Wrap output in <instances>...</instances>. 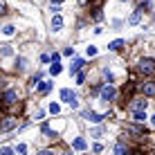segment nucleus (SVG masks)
Masks as SVG:
<instances>
[{
	"mask_svg": "<svg viewBox=\"0 0 155 155\" xmlns=\"http://www.w3.org/2000/svg\"><path fill=\"white\" fill-rule=\"evenodd\" d=\"M137 70H140V74H144V77H153L155 74V58L151 56H144L137 61Z\"/></svg>",
	"mask_w": 155,
	"mask_h": 155,
	"instance_id": "f257e3e1",
	"label": "nucleus"
},
{
	"mask_svg": "<svg viewBox=\"0 0 155 155\" xmlns=\"http://www.w3.org/2000/svg\"><path fill=\"white\" fill-rule=\"evenodd\" d=\"M99 97H101V101L110 104V101L117 99V88L113 83H104V85H101V90H99Z\"/></svg>",
	"mask_w": 155,
	"mask_h": 155,
	"instance_id": "f03ea898",
	"label": "nucleus"
},
{
	"mask_svg": "<svg viewBox=\"0 0 155 155\" xmlns=\"http://www.w3.org/2000/svg\"><path fill=\"white\" fill-rule=\"evenodd\" d=\"M146 108H148L146 97H135V99L128 101V110H130V113H144Z\"/></svg>",
	"mask_w": 155,
	"mask_h": 155,
	"instance_id": "7ed1b4c3",
	"label": "nucleus"
},
{
	"mask_svg": "<svg viewBox=\"0 0 155 155\" xmlns=\"http://www.w3.org/2000/svg\"><path fill=\"white\" fill-rule=\"evenodd\" d=\"M61 101L70 104L72 108H79V97H77V92H72L70 88H63L61 90Z\"/></svg>",
	"mask_w": 155,
	"mask_h": 155,
	"instance_id": "20e7f679",
	"label": "nucleus"
},
{
	"mask_svg": "<svg viewBox=\"0 0 155 155\" xmlns=\"http://www.w3.org/2000/svg\"><path fill=\"white\" fill-rule=\"evenodd\" d=\"M18 126V117H2L0 119V133H9V130H14V128Z\"/></svg>",
	"mask_w": 155,
	"mask_h": 155,
	"instance_id": "39448f33",
	"label": "nucleus"
},
{
	"mask_svg": "<svg viewBox=\"0 0 155 155\" xmlns=\"http://www.w3.org/2000/svg\"><path fill=\"white\" fill-rule=\"evenodd\" d=\"M16 104H18V92H16L14 88L5 90V92H2V106L9 108V106H16Z\"/></svg>",
	"mask_w": 155,
	"mask_h": 155,
	"instance_id": "423d86ee",
	"label": "nucleus"
},
{
	"mask_svg": "<svg viewBox=\"0 0 155 155\" xmlns=\"http://www.w3.org/2000/svg\"><path fill=\"white\" fill-rule=\"evenodd\" d=\"M81 115H83V119L92 121V124H101V121L106 119V115H99V113H94V110H90V108L81 110Z\"/></svg>",
	"mask_w": 155,
	"mask_h": 155,
	"instance_id": "0eeeda50",
	"label": "nucleus"
},
{
	"mask_svg": "<svg viewBox=\"0 0 155 155\" xmlns=\"http://www.w3.org/2000/svg\"><path fill=\"white\" fill-rule=\"evenodd\" d=\"M140 92H142V97H155V81H144L140 83Z\"/></svg>",
	"mask_w": 155,
	"mask_h": 155,
	"instance_id": "6e6552de",
	"label": "nucleus"
},
{
	"mask_svg": "<svg viewBox=\"0 0 155 155\" xmlns=\"http://www.w3.org/2000/svg\"><path fill=\"white\" fill-rule=\"evenodd\" d=\"M113 153H115V155H130V148H128L126 142H117L115 148H113Z\"/></svg>",
	"mask_w": 155,
	"mask_h": 155,
	"instance_id": "1a4fd4ad",
	"label": "nucleus"
},
{
	"mask_svg": "<svg viewBox=\"0 0 155 155\" xmlns=\"http://www.w3.org/2000/svg\"><path fill=\"white\" fill-rule=\"evenodd\" d=\"M142 16H144V12H140V9H135L130 16H128V25H140L142 23Z\"/></svg>",
	"mask_w": 155,
	"mask_h": 155,
	"instance_id": "9d476101",
	"label": "nucleus"
},
{
	"mask_svg": "<svg viewBox=\"0 0 155 155\" xmlns=\"http://www.w3.org/2000/svg\"><path fill=\"white\" fill-rule=\"evenodd\" d=\"M124 47H126V41L124 38H117L113 43H108V50L110 52H119V50H124Z\"/></svg>",
	"mask_w": 155,
	"mask_h": 155,
	"instance_id": "9b49d317",
	"label": "nucleus"
},
{
	"mask_svg": "<svg viewBox=\"0 0 155 155\" xmlns=\"http://www.w3.org/2000/svg\"><path fill=\"white\" fill-rule=\"evenodd\" d=\"M83 65H85L83 58H74V63L70 65V74H79V72L83 70Z\"/></svg>",
	"mask_w": 155,
	"mask_h": 155,
	"instance_id": "f8f14e48",
	"label": "nucleus"
},
{
	"mask_svg": "<svg viewBox=\"0 0 155 155\" xmlns=\"http://www.w3.org/2000/svg\"><path fill=\"white\" fill-rule=\"evenodd\" d=\"M52 85H54L52 81H41L38 85H36V92H38V94H47L52 90Z\"/></svg>",
	"mask_w": 155,
	"mask_h": 155,
	"instance_id": "ddd939ff",
	"label": "nucleus"
},
{
	"mask_svg": "<svg viewBox=\"0 0 155 155\" xmlns=\"http://www.w3.org/2000/svg\"><path fill=\"white\" fill-rule=\"evenodd\" d=\"M52 29H54V31H61V29H63V18H61V14L52 16Z\"/></svg>",
	"mask_w": 155,
	"mask_h": 155,
	"instance_id": "4468645a",
	"label": "nucleus"
},
{
	"mask_svg": "<svg viewBox=\"0 0 155 155\" xmlns=\"http://www.w3.org/2000/svg\"><path fill=\"white\" fill-rule=\"evenodd\" d=\"M14 65H16V72H25V70H27V58H25V56H18Z\"/></svg>",
	"mask_w": 155,
	"mask_h": 155,
	"instance_id": "2eb2a0df",
	"label": "nucleus"
},
{
	"mask_svg": "<svg viewBox=\"0 0 155 155\" xmlns=\"http://www.w3.org/2000/svg\"><path fill=\"white\" fill-rule=\"evenodd\" d=\"M72 146L77 148V151H85V148H88V144H85V140H83V137H74Z\"/></svg>",
	"mask_w": 155,
	"mask_h": 155,
	"instance_id": "dca6fc26",
	"label": "nucleus"
},
{
	"mask_svg": "<svg viewBox=\"0 0 155 155\" xmlns=\"http://www.w3.org/2000/svg\"><path fill=\"white\" fill-rule=\"evenodd\" d=\"M0 56H14V47L12 45H7V43H5V45H0Z\"/></svg>",
	"mask_w": 155,
	"mask_h": 155,
	"instance_id": "f3484780",
	"label": "nucleus"
},
{
	"mask_svg": "<svg viewBox=\"0 0 155 155\" xmlns=\"http://www.w3.org/2000/svg\"><path fill=\"white\" fill-rule=\"evenodd\" d=\"M92 20L94 23H101V20H104V14H101V7H92Z\"/></svg>",
	"mask_w": 155,
	"mask_h": 155,
	"instance_id": "a211bd4d",
	"label": "nucleus"
},
{
	"mask_svg": "<svg viewBox=\"0 0 155 155\" xmlns=\"http://www.w3.org/2000/svg\"><path fill=\"white\" fill-rule=\"evenodd\" d=\"M0 34H2V36H7V38H12V36L16 34V29H14V25H5V27L0 29Z\"/></svg>",
	"mask_w": 155,
	"mask_h": 155,
	"instance_id": "6ab92c4d",
	"label": "nucleus"
},
{
	"mask_svg": "<svg viewBox=\"0 0 155 155\" xmlns=\"http://www.w3.org/2000/svg\"><path fill=\"white\" fill-rule=\"evenodd\" d=\"M146 119H148V117H146V110H144V113H133V121H135V124H144Z\"/></svg>",
	"mask_w": 155,
	"mask_h": 155,
	"instance_id": "aec40b11",
	"label": "nucleus"
},
{
	"mask_svg": "<svg viewBox=\"0 0 155 155\" xmlns=\"http://www.w3.org/2000/svg\"><path fill=\"white\" fill-rule=\"evenodd\" d=\"M61 70H63L61 63H52V65H50V74H54V77H56V74H61Z\"/></svg>",
	"mask_w": 155,
	"mask_h": 155,
	"instance_id": "412c9836",
	"label": "nucleus"
},
{
	"mask_svg": "<svg viewBox=\"0 0 155 155\" xmlns=\"http://www.w3.org/2000/svg\"><path fill=\"white\" fill-rule=\"evenodd\" d=\"M0 155H16V151L12 146H2V148H0Z\"/></svg>",
	"mask_w": 155,
	"mask_h": 155,
	"instance_id": "4be33fe9",
	"label": "nucleus"
},
{
	"mask_svg": "<svg viewBox=\"0 0 155 155\" xmlns=\"http://www.w3.org/2000/svg\"><path fill=\"white\" fill-rule=\"evenodd\" d=\"M16 153L18 155H27V144H18V146H16Z\"/></svg>",
	"mask_w": 155,
	"mask_h": 155,
	"instance_id": "5701e85b",
	"label": "nucleus"
},
{
	"mask_svg": "<svg viewBox=\"0 0 155 155\" xmlns=\"http://www.w3.org/2000/svg\"><path fill=\"white\" fill-rule=\"evenodd\" d=\"M50 113H52V115H58V113H61V106L52 101V104H50Z\"/></svg>",
	"mask_w": 155,
	"mask_h": 155,
	"instance_id": "b1692460",
	"label": "nucleus"
},
{
	"mask_svg": "<svg viewBox=\"0 0 155 155\" xmlns=\"http://www.w3.org/2000/svg\"><path fill=\"white\" fill-rule=\"evenodd\" d=\"M85 54H88V56H97V47H94V45H88V47H85Z\"/></svg>",
	"mask_w": 155,
	"mask_h": 155,
	"instance_id": "393cba45",
	"label": "nucleus"
},
{
	"mask_svg": "<svg viewBox=\"0 0 155 155\" xmlns=\"http://www.w3.org/2000/svg\"><path fill=\"white\" fill-rule=\"evenodd\" d=\"M83 83H85V72L81 70V72L77 74V85H83Z\"/></svg>",
	"mask_w": 155,
	"mask_h": 155,
	"instance_id": "a878e982",
	"label": "nucleus"
},
{
	"mask_svg": "<svg viewBox=\"0 0 155 155\" xmlns=\"http://www.w3.org/2000/svg\"><path fill=\"white\" fill-rule=\"evenodd\" d=\"M50 12H52V16L61 14V5H50Z\"/></svg>",
	"mask_w": 155,
	"mask_h": 155,
	"instance_id": "bb28decb",
	"label": "nucleus"
},
{
	"mask_svg": "<svg viewBox=\"0 0 155 155\" xmlns=\"http://www.w3.org/2000/svg\"><path fill=\"white\" fill-rule=\"evenodd\" d=\"M104 135V128H94L92 133H90V137H101Z\"/></svg>",
	"mask_w": 155,
	"mask_h": 155,
	"instance_id": "cd10ccee",
	"label": "nucleus"
},
{
	"mask_svg": "<svg viewBox=\"0 0 155 155\" xmlns=\"http://www.w3.org/2000/svg\"><path fill=\"white\" fill-rule=\"evenodd\" d=\"M63 54H65V56H74V47H65V50H63Z\"/></svg>",
	"mask_w": 155,
	"mask_h": 155,
	"instance_id": "c85d7f7f",
	"label": "nucleus"
},
{
	"mask_svg": "<svg viewBox=\"0 0 155 155\" xmlns=\"http://www.w3.org/2000/svg\"><path fill=\"white\" fill-rule=\"evenodd\" d=\"M101 148H104L101 144H94V146H92V151H94V153H101Z\"/></svg>",
	"mask_w": 155,
	"mask_h": 155,
	"instance_id": "c756f323",
	"label": "nucleus"
},
{
	"mask_svg": "<svg viewBox=\"0 0 155 155\" xmlns=\"http://www.w3.org/2000/svg\"><path fill=\"white\" fill-rule=\"evenodd\" d=\"M90 2H92L94 7H101V2H104V0H90Z\"/></svg>",
	"mask_w": 155,
	"mask_h": 155,
	"instance_id": "7c9ffc66",
	"label": "nucleus"
},
{
	"mask_svg": "<svg viewBox=\"0 0 155 155\" xmlns=\"http://www.w3.org/2000/svg\"><path fill=\"white\" fill-rule=\"evenodd\" d=\"M5 12H7V7H5V2H0V16H2Z\"/></svg>",
	"mask_w": 155,
	"mask_h": 155,
	"instance_id": "2f4dec72",
	"label": "nucleus"
},
{
	"mask_svg": "<svg viewBox=\"0 0 155 155\" xmlns=\"http://www.w3.org/2000/svg\"><path fill=\"white\" fill-rule=\"evenodd\" d=\"M65 0H50V5H63Z\"/></svg>",
	"mask_w": 155,
	"mask_h": 155,
	"instance_id": "473e14b6",
	"label": "nucleus"
},
{
	"mask_svg": "<svg viewBox=\"0 0 155 155\" xmlns=\"http://www.w3.org/2000/svg\"><path fill=\"white\" fill-rule=\"evenodd\" d=\"M36 155H54L52 151H41V153H36Z\"/></svg>",
	"mask_w": 155,
	"mask_h": 155,
	"instance_id": "72a5a7b5",
	"label": "nucleus"
},
{
	"mask_svg": "<svg viewBox=\"0 0 155 155\" xmlns=\"http://www.w3.org/2000/svg\"><path fill=\"white\" fill-rule=\"evenodd\" d=\"M151 124H153V126H155V115H153V117H151Z\"/></svg>",
	"mask_w": 155,
	"mask_h": 155,
	"instance_id": "f704fd0d",
	"label": "nucleus"
},
{
	"mask_svg": "<svg viewBox=\"0 0 155 155\" xmlns=\"http://www.w3.org/2000/svg\"><path fill=\"white\" fill-rule=\"evenodd\" d=\"M0 106H2V92H0Z\"/></svg>",
	"mask_w": 155,
	"mask_h": 155,
	"instance_id": "c9c22d12",
	"label": "nucleus"
},
{
	"mask_svg": "<svg viewBox=\"0 0 155 155\" xmlns=\"http://www.w3.org/2000/svg\"><path fill=\"white\" fill-rule=\"evenodd\" d=\"M121 2H126V0H121Z\"/></svg>",
	"mask_w": 155,
	"mask_h": 155,
	"instance_id": "e433bc0d",
	"label": "nucleus"
},
{
	"mask_svg": "<svg viewBox=\"0 0 155 155\" xmlns=\"http://www.w3.org/2000/svg\"><path fill=\"white\" fill-rule=\"evenodd\" d=\"M153 18H155V16H153Z\"/></svg>",
	"mask_w": 155,
	"mask_h": 155,
	"instance_id": "4c0bfd02",
	"label": "nucleus"
}]
</instances>
